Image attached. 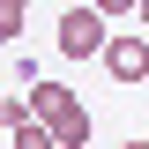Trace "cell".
Instances as JSON below:
<instances>
[{
	"mask_svg": "<svg viewBox=\"0 0 149 149\" xmlns=\"http://www.w3.org/2000/svg\"><path fill=\"white\" fill-rule=\"evenodd\" d=\"M104 45H112V22L97 8H67L60 15V60H97Z\"/></svg>",
	"mask_w": 149,
	"mask_h": 149,
	"instance_id": "cell-1",
	"label": "cell"
},
{
	"mask_svg": "<svg viewBox=\"0 0 149 149\" xmlns=\"http://www.w3.org/2000/svg\"><path fill=\"white\" fill-rule=\"evenodd\" d=\"M97 60H104V74H112V82H142V74H149V37H142V30H119Z\"/></svg>",
	"mask_w": 149,
	"mask_h": 149,
	"instance_id": "cell-2",
	"label": "cell"
},
{
	"mask_svg": "<svg viewBox=\"0 0 149 149\" xmlns=\"http://www.w3.org/2000/svg\"><path fill=\"white\" fill-rule=\"evenodd\" d=\"M74 104H82V97H74L67 82H45V74L30 82V119H45V127H52V119H67Z\"/></svg>",
	"mask_w": 149,
	"mask_h": 149,
	"instance_id": "cell-3",
	"label": "cell"
},
{
	"mask_svg": "<svg viewBox=\"0 0 149 149\" xmlns=\"http://www.w3.org/2000/svg\"><path fill=\"white\" fill-rule=\"evenodd\" d=\"M90 127H97V119H90V104H74L67 119H52V142H60V149H82V142H90Z\"/></svg>",
	"mask_w": 149,
	"mask_h": 149,
	"instance_id": "cell-4",
	"label": "cell"
},
{
	"mask_svg": "<svg viewBox=\"0 0 149 149\" xmlns=\"http://www.w3.org/2000/svg\"><path fill=\"white\" fill-rule=\"evenodd\" d=\"M8 149H60V142H52V127H45V119H22V127L8 134Z\"/></svg>",
	"mask_w": 149,
	"mask_h": 149,
	"instance_id": "cell-5",
	"label": "cell"
},
{
	"mask_svg": "<svg viewBox=\"0 0 149 149\" xmlns=\"http://www.w3.org/2000/svg\"><path fill=\"white\" fill-rule=\"evenodd\" d=\"M22 22H30V0H0V45H15Z\"/></svg>",
	"mask_w": 149,
	"mask_h": 149,
	"instance_id": "cell-6",
	"label": "cell"
},
{
	"mask_svg": "<svg viewBox=\"0 0 149 149\" xmlns=\"http://www.w3.org/2000/svg\"><path fill=\"white\" fill-rule=\"evenodd\" d=\"M22 119H30V97H8V90H0V134H15Z\"/></svg>",
	"mask_w": 149,
	"mask_h": 149,
	"instance_id": "cell-7",
	"label": "cell"
},
{
	"mask_svg": "<svg viewBox=\"0 0 149 149\" xmlns=\"http://www.w3.org/2000/svg\"><path fill=\"white\" fill-rule=\"evenodd\" d=\"M90 8H97V15H104V22H112V15H134L142 0H90Z\"/></svg>",
	"mask_w": 149,
	"mask_h": 149,
	"instance_id": "cell-8",
	"label": "cell"
},
{
	"mask_svg": "<svg viewBox=\"0 0 149 149\" xmlns=\"http://www.w3.org/2000/svg\"><path fill=\"white\" fill-rule=\"evenodd\" d=\"M134 15H142V30H149V0H142V8H134Z\"/></svg>",
	"mask_w": 149,
	"mask_h": 149,
	"instance_id": "cell-9",
	"label": "cell"
},
{
	"mask_svg": "<svg viewBox=\"0 0 149 149\" xmlns=\"http://www.w3.org/2000/svg\"><path fill=\"white\" fill-rule=\"evenodd\" d=\"M127 149H149V142H127Z\"/></svg>",
	"mask_w": 149,
	"mask_h": 149,
	"instance_id": "cell-10",
	"label": "cell"
}]
</instances>
